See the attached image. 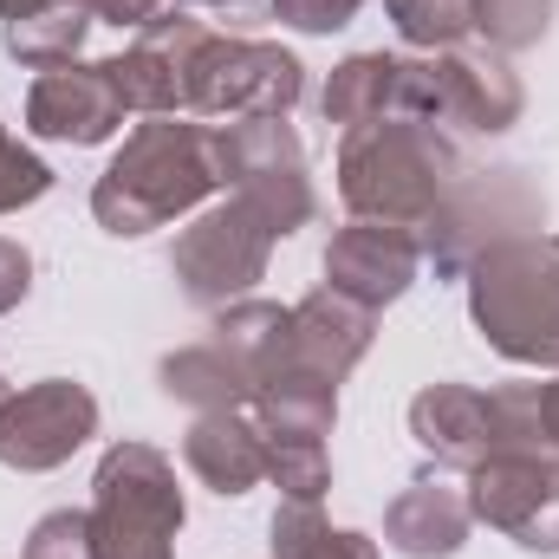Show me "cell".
<instances>
[{
  "instance_id": "cell-1",
  "label": "cell",
  "mask_w": 559,
  "mask_h": 559,
  "mask_svg": "<svg viewBox=\"0 0 559 559\" xmlns=\"http://www.w3.org/2000/svg\"><path fill=\"white\" fill-rule=\"evenodd\" d=\"M462 176L468 169L455 143L423 118H371L338 143V195L358 222H391L417 235Z\"/></svg>"
},
{
  "instance_id": "cell-2",
  "label": "cell",
  "mask_w": 559,
  "mask_h": 559,
  "mask_svg": "<svg viewBox=\"0 0 559 559\" xmlns=\"http://www.w3.org/2000/svg\"><path fill=\"white\" fill-rule=\"evenodd\" d=\"M222 189L215 176V131L182 124V118H150L138 124L111 169L92 189V215L105 235H150L189 209H202Z\"/></svg>"
},
{
  "instance_id": "cell-3",
  "label": "cell",
  "mask_w": 559,
  "mask_h": 559,
  "mask_svg": "<svg viewBox=\"0 0 559 559\" xmlns=\"http://www.w3.org/2000/svg\"><path fill=\"white\" fill-rule=\"evenodd\" d=\"M468 312L508 365H559V235H508L475 254Z\"/></svg>"
},
{
  "instance_id": "cell-4",
  "label": "cell",
  "mask_w": 559,
  "mask_h": 559,
  "mask_svg": "<svg viewBox=\"0 0 559 559\" xmlns=\"http://www.w3.org/2000/svg\"><path fill=\"white\" fill-rule=\"evenodd\" d=\"M92 554L98 559H176L182 488L163 449L111 442L92 475Z\"/></svg>"
},
{
  "instance_id": "cell-5",
  "label": "cell",
  "mask_w": 559,
  "mask_h": 559,
  "mask_svg": "<svg viewBox=\"0 0 559 559\" xmlns=\"http://www.w3.org/2000/svg\"><path fill=\"white\" fill-rule=\"evenodd\" d=\"M527 92L521 79L501 66V52H423V59H397V118H423V124H462L481 138H501L521 118Z\"/></svg>"
},
{
  "instance_id": "cell-6",
  "label": "cell",
  "mask_w": 559,
  "mask_h": 559,
  "mask_svg": "<svg viewBox=\"0 0 559 559\" xmlns=\"http://www.w3.org/2000/svg\"><path fill=\"white\" fill-rule=\"evenodd\" d=\"M215 176L274 235H293V228H306L319 215V195H312V176H306V150H299L286 118H228L215 131Z\"/></svg>"
},
{
  "instance_id": "cell-7",
  "label": "cell",
  "mask_w": 559,
  "mask_h": 559,
  "mask_svg": "<svg viewBox=\"0 0 559 559\" xmlns=\"http://www.w3.org/2000/svg\"><path fill=\"white\" fill-rule=\"evenodd\" d=\"M540 215H547L540 195L514 169H501V176H462L442 195V209L417 228V241H423V254L436 261V274H468L475 254H488L495 241L540 235Z\"/></svg>"
},
{
  "instance_id": "cell-8",
  "label": "cell",
  "mask_w": 559,
  "mask_h": 559,
  "mask_svg": "<svg viewBox=\"0 0 559 559\" xmlns=\"http://www.w3.org/2000/svg\"><path fill=\"white\" fill-rule=\"evenodd\" d=\"M274 228L248 209V202H222L209 215H195L169 254V274L176 286L195 299V306H235L254 293V280L267 274V254H274Z\"/></svg>"
},
{
  "instance_id": "cell-9",
  "label": "cell",
  "mask_w": 559,
  "mask_h": 559,
  "mask_svg": "<svg viewBox=\"0 0 559 559\" xmlns=\"http://www.w3.org/2000/svg\"><path fill=\"white\" fill-rule=\"evenodd\" d=\"M215 39L222 33H209L195 13H156L150 26H138V39L118 59H105L111 79H118L124 111H143V118L195 111V85H202V66H209Z\"/></svg>"
},
{
  "instance_id": "cell-10",
  "label": "cell",
  "mask_w": 559,
  "mask_h": 559,
  "mask_svg": "<svg viewBox=\"0 0 559 559\" xmlns=\"http://www.w3.org/2000/svg\"><path fill=\"white\" fill-rule=\"evenodd\" d=\"M468 514L527 554H559V455H488L481 468H468Z\"/></svg>"
},
{
  "instance_id": "cell-11",
  "label": "cell",
  "mask_w": 559,
  "mask_h": 559,
  "mask_svg": "<svg viewBox=\"0 0 559 559\" xmlns=\"http://www.w3.org/2000/svg\"><path fill=\"white\" fill-rule=\"evenodd\" d=\"M92 436H98V397L72 378L26 384L0 404V462L20 475H46L72 462Z\"/></svg>"
},
{
  "instance_id": "cell-12",
  "label": "cell",
  "mask_w": 559,
  "mask_h": 559,
  "mask_svg": "<svg viewBox=\"0 0 559 559\" xmlns=\"http://www.w3.org/2000/svg\"><path fill=\"white\" fill-rule=\"evenodd\" d=\"M306 92V66L274 39H215L195 111L209 118H286Z\"/></svg>"
},
{
  "instance_id": "cell-13",
  "label": "cell",
  "mask_w": 559,
  "mask_h": 559,
  "mask_svg": "<svg viewBox=\"0 0 559 559\" xmlns=\"http://www.w3.org/2000/svg\"><path fill=\"white\" fill-rule=\"evenodd\" d=\"M124 124V98H118V79L111 66H59V72H39L33 92H26V131L46 143H111Z\"/></svg>"
},
{
  "instance_id": "cell-14",
  "label": "cell",
  "mask_w": 559,
  "mask_h": 559,
  "mask_svg": "<svg viewBox=\"0 0 559 559\" xmlns=\"http://www.w3.org/2000/svg\"><path fill=\"white\" fill-rule=\"evenodd\" d=\"M423 267V241L411 228H391V222H345L332 241H325V286L358 299V306H391L411 293V280Z\"/></svg>"
},
{
  "instance_id": "cell-15",
  "label": "cell",
  "mask_w": 559,
  "mask_h": 559,
  "mask_svg": "<svg viewBox=\"0 0 559 559\" xmlns=\"http://www.w3.org/2000/svg\"><path fill=\"white\" fill-rule=\"evenodd\" d=\"M411 436L436 468H481L495 455V411L475 384H423L411 397Z\"/></svg>"
},
{
  "instance_id": "cell-16",
  "label": "cell",
  "mask_w": 559,
  "mask_h": 559,
  "mask_svg": "<svg viewBox=\"0 0 559 559\" xmlns=\"http://www.w3.org/2000/svg\"><path fill=\"white\" fill-rule=\"evenodd\" d=\"M182 462L202 488L248 495L254 481H267V429L254 423V411H195L182 436Z\"/></svg>"
},
{
  "instance_id": "cell-17",
  "label": "cell",
  "mask_w": 559,
  "mask_h": 559,
  "mask_svg": "<svg viewBox=\"0 0 559 559\" xmlns=\"http://www.w3.org/2000/svg\"><path fill=\"white\" fill-rule=\"evenodd\" d=\"M468 495L436 481V475H417L391 508H384V540L397 547L404 559H449L462 554L468 540Z\"/></svg>"
},
{
  "instance_id": "cell-18",
  "label": "cell",
  "mask_w": 559,
  "mask_h": 559,
  "mask_svg": "<svg viewBox=\"0 0 559 559\" xmlns=\"http://www.w3.org/2000/svg\"><path fill=\"white\" fill-rule=\"evenodd\" d=\"M163 391L189 411H248L254 404V378L248 365L222 345V338H202V345H182L163 358Z\"/></svg>"
},
{
  "instance_id": "cell-19",
  "label": "cell",
  "mask_w": 559,
  "mask_h": 559,
  "mask_svg": "<svg viewBox=\"0 0 559 559\" xmlns=\"http://www.w3.org/2000/svg\"><path fill=\"white\" fill-rule=\"evenodd\" d=\"M325 124H371V118H397V52H352L345 66H332L325 92H319Z\"/></svg>"
},
{
  "instance_id": "cell-20",
  "label": "cell",
  "mask_w": 559,
  "mask_h": 559,
  "mask_svg": "<svg viewBox=\"0 0 559 559\" xmlns=\"http://www.w3.org/2000/svg\"><path fill=\"white\" fill-rule=\"evenodd\" d=\"M85 33H92V13L79 0H59V7H46L33 20H7L0 26V46L20 66H33V72H59V66H79Z\"/></svg>"
},
{
  "instance_id": "cell-21",
  "label": "cell",
  "mask_w": 559,
  "mask_h": 559,
  "mask_svg": "<svg viewBox=\"0 0 559 559\" xmlns=\"http://www.w3.org/2000/svg\"><path fill=\"white\" fill-rule=\"evenodd\" d=\"M267 534H274V559H378V540L332 527L319 501H280Z\"/></svg>"
},
{
  "instance_id": "cell-22",
  "label": "cell",
  "mask_w": 559,
  "mask_h": 559,
  "mask_svg": "<svg viewBox=\"0 0 559 559\" xmlns=\"http://www.w3.org/2000/svg\"><path fill=\"white\" fill-rule=\"evenodd\" d=\"M384 13L417 52H455L475 39V0H384Z\"/></svg>"
},
{
  "instance_id": "cell-23",
  "label": "cell",
  "mask_w": 559,
  "mask_h": 559,
  "mask_svg": "<svg viewBox=\"0 0 559 559\" xmlns=\"http://www.w3.org/2000/svg\"><path fill=\"white\" fill-rule=\"evenodd\" d=\"M267 481L286 501H319L332 488V455L319 436H267Z\"/></svg>"
},
{
  "instance_id": "cell-24",
  "label": "cell",
  "mask_w": 559,
  "mask_h": 559,
  "mask_svg": "<svg viewBox=\"0 0 559 559\" xmlns=\"http://www.w3.org/2000/svg\"><path fill=\"white\" fill-rule=\"evenodd\" d=\"M554 26V0H475V39L488 52H527Z\"/></svg>"
},
{
  "instance_id": "cell-25",
  "label": "cell",
  "mask_w": 559,
  "mask_h": 559,
  "mask_svg": "<svg viewBox=\"0 0 559 559\" xmlns=\"http://www.w3.org/2000/svg\"><path fill=\"white\" fill-rule=\"evenodd\" d=\"M26 559H98L92 554V514L85 508H52L46 521H33Z\"/></svg>"
},
{
  "instance_id": "cell-26",
  "label": "cell",
  "mask_w": 559,
  "mask_h": 559,
  "mask_svg": "<svg viewBox=\"0 0 559 559\" xmlns=\"http://www.w3.org/2000/svg\"><path fill=\"white\" fill-rule=\"evenodd\" d=\"M52 189V169L26 150L20 138H7L0 131V215H13V209H26V202H39Z\"/></svg>"
},
{
  "instance_id": "cell-27",
  "label": "cell",
  "mask_w": 559,
  "mask_h": 559,
  "mask_svg": "<svg viewBox=\"0 0 559 559\" xmlns=\"http://www.w3.org/2000/svg\"><path fill=\"white\" fill-rule=\"evenodd\" d=\"M358 7L365 0H274V20L299 26V33H338L358 20Z\"/></svg>"
},
{
  "instance_id": "cell-28",
  "label": "cell",
  "mask_w": 559,
  "mask_h": 559,
  "mask_svg": "<svg viewBox=\"0 0 559 559\" xmlns=\"http://www.w3.org/2000/svg\"><path fill=\"white\" fill-rule=\"evenodd\" d=\"M26 286H33V254L0 235V312H13L26 299Z\"/></svg>"
},
{
  "instance_id": "cell-29",
  "label": "cell",
  "mask_w": 559,
  "mask_h": 559,
  "mask_svg": "<svg viewBox=\"0 0 559 559\" xmlns=\"http://www.w3.org/2000/svg\"><path fill=\"white\" fill-rule=\"evenodd\" d=\"M92 20H105V26H150L169 0H79Z\"/></svg>"
},
{
  "instance_id": "cell-30",
  "label": "cell",
  "mask_w": 559,
  "mask_h": 559,
  "mask_svg": "<svg viewBox=\"0 0 559 559\" xmlns=\"http://www.w3.org/2000/svg\"><path fill=\"white\" fill-rule=\"evenodd\" d=\"M540 423H547V449L559 455V378L540 384Z\"/></svg>"
},
{
  "instance_id": "cell-31",
  "label": "cell",
  "mask_w": 559,
  "mask_h": 559,
  "mask_svg": "<svg viewBox=\"0 0 559 559\" xmlns=\"http://www.w3.org/2000/svg\"><path fill=\"white\" fill-rule=\"evenodd\" d=\"M46 7H59V0H0V26H7V20H33V13H46Z\"/></svg>"
},
{
  "instance_id": "cell-32",
  "label": "cell",
  "mask_w": 559,
  "mask_h": 559,
  "mask_svg": "<svg viewBox=\"0 0 559 559\" xmlns=\"http://www.w3.org/2000/svg\"><path fill=\"white\" fill-rule=\"evenodd\" d=\"M195 7H241V0H195Z\"/></svg>"
},
{
  "instance_id": "cell-33",
  "label": "cell",
  "mask_w": 559,
  "mask_h": 559,
  "mask_svg": "<svg viewBox=\"0 0 559 559\" xmlns=\"http://www.w3.org/2000/svg\"><path fill=\"white\" fill-rule=\"evenodd\" d=\"M0 404H7V378H0Z\"/></svg>"
}]
</instances>
